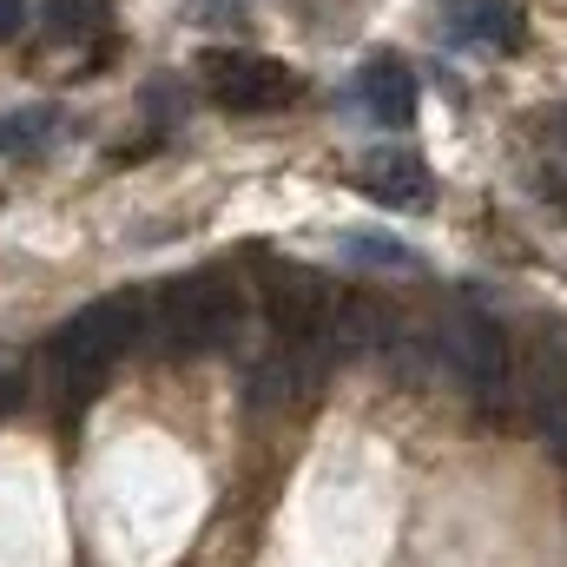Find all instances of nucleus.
I'll return each instance as SVG.
<instances>
[{
  "label": "nucleus",
  "mask_w": 567,
  "mask_h": 567,
  "mask_svg": "<svg viewBox=\"0 0 567 567\" xmlns=\"http://www.w3.org/2000/svg\"><path fill=\"white\" fill-rule=\"evenodd\" d=\"M245 284L218 265L185 271L158 284V297H145V330L158 337L165 357H218L245 337Z\"/></svg>",
  "instance_id": "1"
},
{
  "label": "nucleus",
  "mask_w": 567,
  "mask_h": 567,
  "mask_svg": "<svg viewBox=\"0 0 567 567\" xmlns=\"http://www.w3.org/2000/svg\"><path fill=\"white\" fill-rule=\"evenodd\" d=\"M416 73L396 60V53H377L363 73H357V106L377 120V126H390V133H403V126H416Z\"/></svg>",
  "instance_id": "6"
},
{
  "label": "nucleus",
  "mask_w": 567,
  "mask_h": 567,
  "mask_svg": "<svg viewBox=\"0 0 567 567\" xmlns=\"http://www.w3.org/2000/svg\"><path fill=\"white\" fill-rule=\"evenodd\" d=\"M265 317H271L284 350H317V343H330L337 297H330V284L317 278V271H303V265H271V278H265Z\"/></svg>",
  "instance_id": "5"
},
{
  "label": "nucleus",
  "mask_w": 567,
  "mask_h": 567,
  "mask_svg": "<svg viewBox=\"0 0 567 567\" xmlns=\"http://www.w3.org/2000/svg\"><path fill=\"white\" fill-rule=\"evenodd\" d=\"M357 185H363L377 205H390V212H429V198H435L429 165L410 158V152H370V158L357 165Z\"/></svg>",
  "instance_id": "7"
},
{
  "label": "nucleus",
  "mask_w": 567,
  "mask_h": 567,
  "mask_svg": "<svg viewBox=\"0 0 567 567\" xmlns=\"http://www.w3.org/2000/svg\"><path fill=\"white\" fill-rule=\"evenodd\" d=\"M198 73L225 113H271L284 100H297V73L284 60H265V53L212 47V53H198Z\"/></svg>",
  "instance_id": "4"
},
{
  "label": "nucleus",
  "mask_w": 567,
  "mask_h": 567,
  "mask_svg": "<svg viewBox=\"0 0 567 567\" xmlns=\"http://www.w3.org/2000/svg\"><path fill=\"white\" fill-rule=\"evenodd\" d=\"M435 350H442L449 377L468 390V403L502 410V396H508V383H515V363H508V337H502V323H495L482 303H455V310L442 317Z\"/></svg>",
  "instance_id": "3"
},
{
  "label": "nucleus",
  "mask_w": 567,
  "mask_h": 567,
  "mask_svg": "<svg viewBox=\"0 0 567 567\" xmlns=\"http://www.w3.org/2000/svg\"><path fill=\"white\" fill-rule=\"evenodd\" d=\"M0 140H7V133H0Z\"/></svg>",
  "instance_id": "13"
},
{
  "label": "nucleus",
  "mask_w": 567,
  "mask_h": 567,
  "mask_svg": "<svg viewBox=\"0 0 567 567\" xmlns=\"http://www.w3.org/2000/svg\"><path fill=\"white\" fill-rule=\"evenodd\" d=\"M27 27V0H0V40H20Z\"/></svg>",
  "instance_id": "12"
},
{
  "label": "nucleus",
  "mask_w": 567,
  "mask_h": 567,
  "mask_svg": "<svg viewBox=\"0 0 567 567\" xmlns=\"http://www.w3.org/2000/svg\"><path fill=\"white\" fill-rule=\"evenodd\" d=\"M106 20H113V13H106V0H47V40H60V47L93 40Z\"/></svg>",
  "instance_id": "10"
},
{
  "label": "nucleus",
  "mask_w": 567,
  "mask_h": 567,
  "mask_svg": "<svg viewBox=\"0 0 567 567\" xmlns=\"http://www.w3.org/2000/svg\"><path fill=\"white\" fill-rule=\"evenodd\" d=\"M343 251H350V258H363V265H416L396 238H377V245H370V238H350Z\"/></svg>",
  "instance_id": "11"
},
{
  "label": "nucleus",
  "mask_w": 567,
  "mask_h": 567,
  "mask_svg": "<svg viewBox=\"0 0 567 567\" xmlns=\"http://www.w3.org/2000/svg\"><path fill=\"white\" fill-rule=\"evenodd\" d=\"M528 403H535V423L548 435V449L567 455V357L561 350H542V363L528 377Z\"/></svg>",
  "instance_id": "9"
},
{
  "label": "nucleus",
  "mask_w": 567,
  "mask_h": 567,
  "mask_svg": "<svg viewBox=\"0 0 567 567\" xmlns=\"http://www.w3.org/2000/svg\"><path fill=\"white\" fill-rule=\"evenodd\" d=\"M140 337H145V297L140 290H113V297H93L86 310H73L53 330V363H60L66 396H93Z\"/></svg>",
  "instance_id": "2"
},
{
  "label": "nucleus",
  "mask_w": 567,
  "mask_h": 567,
  "mask_svg": "<svg viewBox=\"0 0 567 567\" xmlns=\"http://www.w3.org/2000/svg\"><path fill=\"white\" fill-rule=\"evenodd\" d=\"M442 20H449V33L468 40V47H495V53L522 47V13H515V0H442Z\"/></svg>",
  "instance_id": "8"
}]
</instances>
